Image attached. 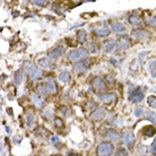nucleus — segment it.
Here are the masks:
<instances>
[{"mask_svg": "<svg viewBox=\"0 0 156 156\" xmlns=\"http://www.w3.org/2000/svg\"><path fill=\"white\" fill-rule=\"evenodd\" d=\"M88 51L84 49V48H80V49H77V50H73L68 53V59L70 61H74V62H79V61H83V60H86L88 59Z\"/></svg>", "mask_w": 156, "mask_h": 156, "instance_id": "1", "label": "nucleus"}, {"mask_svg": "<svg viewBox=\"0 0 156 156\" xmlns=\"http://www.w3.org/2000/svg\"><path fill=\"white\" fill-rule=\"evenodd\" d=\"M114 151V146L110 141H102L96 148L98 156H111Z\"/></svg>", "mask_w": 156, "mask_h": 156, "instance_id": "2", "label": "nucleus"}, {"mask_svg": "<svg viewBox=\"0 0 156 156\" xmlns=\"http://www.w3.org/2000/svg\"><path fill=\"white\" fill-rule=\"evenodd\" d=\"M24 68H25V70L27 71V74L30 75V77L33 80H37L40 78H42V71L40 70V68L36 67L35 65L28 62V61H25L24 62Z\"/></svg>", "mask_w": 156, "mask_h": 156, "instance_id": "3", "label": "nucleus"}, {"mask_svg": "<svg viewBox=\"0 0 156 156\" xmlns=\"http://www.w3.org/2000/svg\"><path fill=\"white\" fill-rule=\"evenodd\" d=\"M143 98H144V93H143L140 87L133 88L129 94V101L133 102V103H139L143 101Z\"/></svg>", "mask_w": 156, "mask_h": 156, "instance_id": "4", "label": "nucleus"}, {"mask_svg": "<svg viewBox=\"0 0 156 156\" xmlns=\"http://www.w3.org/2000/svg\"><path fill=\"white\" fill-rule=\"evenodd\" d=\"M92 65V60L90 59H86V60H83V61H79V62H76L74 66V70L76 73H82V71L87 70L88 68Z\"/></svg>", "mask_w": 156, "mask_h": 156, "instance_id": "5", "label": "nucleus"}, {"mask_svg": "<svg viewBox=\"0 0 156 156\" xmlns=\"http://www.w3.org/2000/svg\"><path fill=\"white\" fill-rule=\"evenodd\" d=\"M118 47H119V43H118L115 40H108V41H105L104 44H103V48H104L105 52H108V53L114 52V51L118 49Z\"/></svg>", "mask_w": 156, "mask_h": 156, "instance_id": "6", "label": "nucleus"}, {"mask_svg": "<svg viewBox=\"0 0 156 156\" xmlns=\"http://www.w3.org/2000/svg\"><path fill=\"white\" fill-rule=\"evenodd\" d=\"M122 140H123V143L127 146L131 147L133 145V143H135V136H133V133L130 130H126L122 133Z\"/></svg>", "mask_w": 156, "mask_h": 156, "instance_id": "7", "label": "nucleus"}, {"mask_svg": "<svg viewBox=\"0 0 156 156\" xmlns=\"http://www.w3.org/2000/svg\"><path fill=\"white\" fill-rule=\"evenodd\" d=\"M63 53H65V47L59 45V47L52 49V50L48 53V55H49L50 59H57V58H59V57H61Z\"/></svg>", "mask_w": 156, "mask_h": 156, "instance_id": "8", "label": "nucleus"}, {"mask_svg": "<svg viewBox=\"0 0 156 156\" xmlns=\"http://www.w3.org/2000/svg\"><path fill=\"white\" fill-rule=\"evenodd\" d=\"M44 85H45V87H47L48 93L55 94L57 92H58V87H57V84H55V79H53L52 77L47 78V83H45Z\"/></svg>", "mask_w": 156, "mask_h": 156, "instance_id": "9", "label": "nucleus"}, {"mask_svg": "<svg viewBox=\"0 0 156 156\" xmlns=\"http://www.w3.org/2000/svg\"><path fill=\"white\" fill-rule=\"evenodd\" d=\"M37 66L43 68V69H53V63L50 61L49 58H40L36 60Z\"/></svg>", "mask_w": 156, "mask_h": 156, "instance_id": "10", "label": "nucleus"}, {"mask_svg": "<svg viewBox=\"0 0 156 156\" xmlns=\"http://www.w3.org/2000/svg\"><path fill=\"white\" fill-rule=\"evenodd\" d=\"M133 35L138 40L146 41L149 37V33L147 31H145V30H136V31L133 32Z\"/></svg>", "mask_w": 156, "mask_h": 156, "instance_id": "11", "label": "nucleus"}, {"mask_svg": "<svg viewBox=\"0 0 156 156\" xmlns=\"http://www.w3.org/2000/svg\"><path fill=\"white\" fill-rule=\"evenodd\" d=\"M115 95L112 93H101L98 94V100L103 103H111L112 101H114Z\"/></svg>", "mask_w": 156, "mask_h": 156, "instance_id": "12", "label": "nucleus"}, {"mask_svg": "<svg viewBox=\"0 0 156 156\" xmlns=\"http://www.w3.org/2000/svg\"><path fill=\"white\" fill-rule=\"evenodd\" d=\"M105 114H106V111L103 108H98L96 110H94L90 117L93 118L94 120H102V119H104Z\"/></svg>", "mask_w": 156, "mask_h": 156, "instance_id": "13", "label": "nucleus"}, {"mask_svg": "<svg viewBox=\"0 0 156 156\" xmlns=\"http://www.w3.org/2000/svg\"><path fill=\"white\" fill-rule=\"evenodd\" d=\"M32 102L34 103V105L37 106V108H42L44 105V103H45V100L43 98L42 95H40V94H33L32 95Z\"/></svg>", "mask_w": 156, "mask_h": 156, "instance_id": "14", "label": "nucleus"}, {"mask_svg": "<svg viewBox=\"0 0 156 156\" xmlns=\"http://www.w3.org/2000/svg\"><path fill=\"white\" fill-rule=\"evenodd\" d=\"M93 32L98 36H108L110 33H111L110 28L108 27V26H105V25H104V26H100V27L94 28Z\"/></svg>", "mask_w": 156, "mask_h": 156, "instance_id": "15", "label": "nucleus"}, {"mask_svg": "<svg viewBox=\"0 0 156 156\" xmlns=\"http://www.w3.org/2000/svg\"><path fill=\"white\" fill-rule=\"evenodd\" d=\"M105 137L108 139H111V140H113V141H118L120 139V135H119L117 130H114V129H108L105 133Z\"/></svg>", "mask_w": 156, "mask_h": 156, "instance_id": "16", "label": "nucleus"}, {"mask_svg": "<svg viewBox=\"0 0 156 156\" xmlns=\"http://www.w3.org/2000/svg\"><path fill=\"white\" fill-rule=\"evenodd\" d=\"M92 85L94 87H96L98 90H102V88H105V82L103 80V78L98 76V77L93 78V80H92Z\"/></svg>", "mask_w": 156, "mask_h": 156, "instance_id": "17", "label": "nucleus"}, {"mask_svg": "<svg viewBox=\"0 0 156 156\" xmlns=\"http://www.w3.org/2000/svg\"><path fill=\"white\" fill-rule=\"evenodd\" d=\"M147 70H148L151 77H152L153 79H155L156 78V60H151V61H148Z\"/></svg>", "mask_w": 156, "mask_h": 156, "instance_id": "18", "label": "nucleus"}, {"mask_svg": "<svg viewBox=\"0 0 156 156\" xmlns=\"http://www.w3.org/2000/svg\"><path fill=\"white\" fill-rule=\"evenodd\" d=\"M111 30L115 33H125L126 32V26L122 23H119V22H115V23L111 24Z\"/></svg>", "mask_w": 156, "mask_h": 156, "instance_id": "19", "label": "nucleus"}, {"mask_svg": "<svg viewBox=\"0 0 156 156\" xmlns=\"http://www.w3.org/2000/svg\"><path fill=\"white\" fill-rule=\"evenodd\" d=\"M128 22L133 26H139V25H141V18L138 15H136V14H133V15L129 16Z\"/></svg>", "mask_w": 156, "mask_h": 156, "instance_id": "20", "label": "nucleus"}, {"mask_svg": "<svg viewBox=\"0 0 156 156\" xmlns=\"http://www.w3.org/2000/svg\"><path fill=\"white\" fill-rule=\"evenodd\" d=\"M130 44H131V42H130L129 37H127V36L121 37L120 41H119V48H120V50H123V51L127 50L130 47Z\"/></svg>", "mask_w": 156, "mask_h": 156, "instance_id": "21", "label": "nucleus"}, {"mask_svg": "<svg viewBox=\"0 0 156 156\" xmlns=\"http://www.w3.org/2000/svg\"><path fill=\"white\" fill-rule=\"evenodd\" d=\"M141 133H143V135H144L145 137H153L156 133V129H155V127H153V126H147V127L143 128Z\"/></svg>", "mask_w": 156, "mask_h": 156, "instance_id": "22", "label": "nucleus"}, {"mask_svg": "<svg viewBox=\"0 0 156 156\" xmlns=\"http://www.w3.org/2000/svg\"><path fill=\"white\" fill-rule=\"evenodd\" d=\"M71 79V75L69 70H63L59 75V80L62 83H69Z\"/></svg>", "mask_w": 156, "mask_h": 156, "instance_id": "23", "label": "nucleus"}, {"mask_svg": "<svg viewBox=\"0 0 156 156\" xmlns=\"http://www.w3.org/2000/svg\"><path fill=\"white\" fill-rule=\"evenodd\" d=\"M24 80V74L22 70H16L14 74V84L15 85H20Z\"/></svg>", "mask_w": 156, "mask_h": 156, "instance_id": "24", "label": "nucleus"}, {"mask_svg": "<svg viewBox=\"0 0 156 156\" xmlns=\"http://www.w3.org/2000/svg\"><path fill=\"white\" fill-rule=\"evenodd\" d=\"M86 49H87V51H88V52H90V53H96V52L98 51V44L94 42V41L87 43V45H86Z\"/></svg>", "mask_w": 156, "mask_h": 156, "instance_id": "25", "label": "nucleus"}, {"mask_svg": "<svg viewBox=\"0 0 156 156\" xmlns=\"http://www.w3.org/2000/svg\"><path fill=\"white\" fill-rule=\"evenodd\" d=\"M25 121H26V126H27L28 128H32L33 125H34V121H35V115H34V113H28L27 115H26Z\"/></svg>", "mask_w": 156, "mask_h": 156, "instance_id": "26", "label": "nucleus"}, {"mask_svg": "<svg viewBox=\"0 0 156 156\" xmlns=\"http://www.w3.org/2000/svg\"><path fill=\"white\" fill-rule=\"evenodd\" d=\"M147 104H148V106H151L152 109H156V96H153V95L148 96V98H147Z\"/></svg>", "mask_w": 156, "mask_h": 156, "instance_id": "27", "label": "nucleus"}, {"mask_svg": "<svg viewBox=\"0 0 156 156\" xmlns=\"http://www.w3.org/2000/svg\"><path fill=\"white\" fill-rule=\"evenodd\" d=\"M77 39L79 42H85L86 41V32L84 30H79L77 32Z\"/></svg>", "mask_w": 156, "mask_h": 156, "instance_id": "28", "label": "nucleus"}, {"mask_svg": "<svg viewBox=\"0 0 156 156\" xmlns=\"http://www.w3.org/2000/svg\"><path fill=\"white\" fill-rule=\"evenodd\" d=\"M60 112H61V113L63 114V115H65V117H70L71 115V110L69 109V108H68V106H61V108H60Z\"/></svg>", "mask_w": 156, "mask_h": 156, "instance_id": "29", "label": "nucleus"}, {"mask_svg": "<svg viewBox=\"0 0 156 156\" xmlns=\"http://www.w3.org/2000/svg\"><path fill=\"white\" fill-rule=\"evenodd\" d=\"M114 156H128V153H127V149L123 148V147H119L115 152V155Z\"/></svg>", "mask_w": 156, "mask_h": 156, "instance_id": "30", "label": "nucleus"}, {"mask_svg": "<svg viewBox=\"0 0 156 156\" xmlns=\"http://www.w3.org/2000/svg\"><path fill=\"white\" fill-rule=\"evenodd\" d=\"M146 117L148 119V121H152V122H156V114L155 112H152V111H148Z\"/></svg>", "mask_w": 156, "mask_h": 156, "instance_id": "31", "label": "nucleus"}, {"mask_svg": "<svg viewBox=\"0 0 156 156\" xmlns=\"http://www.w3.org/2000/svg\"><path fill=\"white\" fill-rule=\"evenodd\" d=\"M146 55H148V52H147V51H143V52H140V53L138 55V60H139V63H140V65L144 63V59Z\"/></svg>", "mask_w": 156, "mask_h": 156, "instance_id": "32", "label": "nucleus"}, {"mask_svg": "<svg viewBox=\"0 0 156 156\" xmlns=\"http://www.w3.org/2000/svg\"><path fill=\"white\" fill-rule=\"evenodd\" d=\"M135 115H136L137 118H140L144 115V109L143 108H136L135 109Z\"/></svg>", "mask_w": 156, "mask_h": 156, "instance_id": "33", "label": "nucleus"}, {"mask_svg": "<svg viewBox=\"0 0 156 156\" xmlns=\"http://www.w3.org/2000/svg\"><path fill=\"white\" fill-rule=\"evenodd\" d=\"M55 126L57 127V128H62L63 126H65V123H63V121L60 119V118H55Z\"/></svg>", "mask_w": 156, "mask_h": 156, "instance_id": "34", "label": "nucleus"}, {"mask_svg": "<svg viewBox=\"0 0 156 156\" xmlns=\"http://www.w3.org/2000/svg\"><path fill=\"white\" fill-rule=\"evenodd\" d=\"M37 90L40 92V94H43V95H47L48 94V90H47V87H45L44 84H43V85L37 86Z\"/></svg>", "mask_w": 156, "mask_h": 156, "instance_id": "35", "label": "nucleus"}, {"mask_svg": "<svg viewBox=\"0 0 156 156\" xmlns=\"http://www.w3.org/2000/svg\"><path fill=\"white\" fill-rule=\"evenodd\" d=\"M32 4H34V5H36V6H45V5L48 4L47 1H42V0H41V1H39V0H35V1H32Z\"/></svg>", "mask_w": 156, "mask_h": 156, "instance_id": "36", "label": "nucleus"}, {"mask_svg": "<svg viewBox=\"0 0 156 156\" xmlns=\"http://www.w3.org/2000/svg\"><path fill=\"white\" fill-rule=\"evenodd\" d=\"M147 23H148L149 25H152V26H156V16L151 17V18L147 20Z\"/></svg>", "mask_w": 156, "mask_h": 156, "instance_id": "37", "label": "nucleus"}, {"mask_svg": "<svg viewBox=\"0 0 156 156\" xmlns=\"http://www.w3.org/2000/svg\"><path fill=\"white\" fill-rule=\"evenodd\" d=\"M151 151H152V153L154 154V155H156V139L153 141L152 147H151Z\"/></svg>", "mask_w": 156, "mask_h": 156, "instance_id": "38", "label": "nucleus"}, {"mask_svg": "<svg viewBox=\"0 0 156 156\" xmlns=\"http://www.w3.org/2000/svg\"><path fill=\"white\" fill-rule=\"evenodd\" d=\"M50 141L52 143V144H55V143H58V141H59V138L57 136H51Z\"/></svg>", "mask_w": 156, "mask_h": 156, "instance_id": "39", "label": "nucleus"}, {"mask_svg": "<svg viewBox=\"0 0 156 156\" xmlns=\"http://www.w3.org/2000/svg\"><path fill=\"white\" fill-rule=\"evenodd\" d=\"M147 147H146V146H140V147H139V148H138V152L139 153H145L146 152V151H147Z\"/></svg>", "mask_w": 156, "mask_h": 156, "instance_id": "40", "label": "nucleus"}, {"mask_svg": "<svg viewBox=\"0 0 156 156\" xmlns=\"http://www.w3.org/2000/svg\"><path fill=\"white\" fill-rule=\"evenodd\" d=\"M45 117L48 118V119H52V113H51V111H45Z\"/></svg>", "mask_w": 156, "mask_h": 156, "instance_id": "41", "label": "nucleus"}, {"mask_svg": "<svg viewBox=\"0 0 156 156\" xmlns=\"http://www.w3.org/2000/svg\"><path fill=\"white\" fill-rule=\"evenodd\" d=\"M67 156H79L78 154H76V153H73V152H70V153H68V155Z\"/></svg>", "mask_w": 156, "mask_h": 156, "instance_id": "42", "label": "nucleus"}, {"mask_svg": "<svg viewBox=\"0 0 156 156\" xmlns=\"http://www.w3.org/2000/svg\"><path fill=\"white\" fill-rule=\"evenodd\" d=\"M41 156H44V155H41Z\"/></svg>", "mask_w": 156, "mask_h": 156, "instance_id": "43", "label": "nucleus"}]
</instances>
